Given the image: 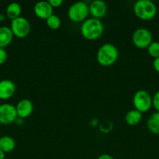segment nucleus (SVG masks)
I'll return each instance as SVG.
<instances>
[{
	"mask_svg": "<svg viewBox=\"0 0 159 159\" xmlns=\"http://www.w3.org/2000/svg\"><path fill=\"white\" fill-rule=\"evenodd\" d=\"M16 147V141L12 137L2 136L0 138V149L6 153L14 150Z\"/></svg>",
	"mask_w": 159,
	"mask_h": 159,
	"instance_id": "16",
	"label": "nucleus"
},
{
	"mask_svg": "<svg viewBox=\"0 0 159 159\" xmlns=\"http://www.w3.org/2000/svg\"><path fill=\"white\" fill-rule=\"evenodd\" d=\"M17 116L19 117L24 119L31 116L34 110V105L30 99H23L18 102L16 106Z\"/></svg>",
	"mask_w": 159,
	"mask_h": 159,
	"instance_id": "11",
	"label": "nucleus"
},
{
	"mask_svg": "<svg viewBox=\"0 0 159 159\" xmlns=\"http://www.w3.org/2000/svg\"><path fill=\"white\" fill-rule=\"evenodd\" d=\"M67 15L69 19L74 23L84 22L89 15V6L85 2H76L70 6Z\"/></svg>",
	"mask_w": 159,
	"mask_h": 159,
	"instance_id": "4",
	"label": "nucleus"
},
{
	"mask_svg": "<svg viewBox=\"0 0 159 159\" xmlns=\"http://www.w3.org/2000/svg\"><path fill=\"white\" fill-rule=\"evenodd\" d=\"M16 92V85L9 79L0 81V99H6L12 97Z\"/></svg>",
	"mask_w": 159,
	"mask_h": 159,
	"instance_id": "12",
	"label": "nucleus"
},
{
	"mask_svg": "<svg viewBox=\"0 0 159 159\" xmlns=\"http://www.w3.org/2000/svg\"><path fill=\"white\" fill-rule=\"evenodd\" d=\"M21 11V6L17 2L9 3L8 5L7 8H6V14H7V16L12 20L17 18V17L20 16Z\"/></svg>",
	"mask_w": 159,
	"mask_h": 159,
	"instance_id": "17",
	"label": "nucleus"
},
{
	"mask_svg": "<svg viewBox=\"0 0 159 159\" xmlns=\"http://www.w3.org/2000/svg\"><path fill=\"white\" fill-rule=\"evenodd\" d=\"M10 29L14 36L18 38H24L31 32V23L25 17L19 16L11 21Z\"/></svg>",
	"mask_w": 159,
	"mask_h": 159,
	"instance_id": "7",
	"label": "nucleus"
},
{
	"mask_svg": "<svg viewBox=\"0 0 159 159\" xmlns=\"http://www.w3.org/2000/svg\"><path fill=\"white\" fill-rule=\"evenodd\" d=\"M34 12L38 18L46 20L53 14V8L48 1H41L34 5Z\"/></svg>",
	"mask_w": 159,
	"mask_h": 159,
	"instance_id": "10",
	"label": "nucleus"
},
{
	"mask_svg": "<svg viewBox=\"0 0 159 159\" xmlns=\"http://www.w3.org/2000/svg\"><path fill=\"white\" fill-rule=\"evenodd\" d=\"M132 40L134 46L137 48L140 49L147 48L153 42L152 34L151 31L146 28H138L132 33Z\"/></svg>",
	"mask_w": 159,
	"mask_h": 159,
	"instance_id": "6",
	"label": "nucleus"
},
{
	"mask_svg": "<svg viewBox=\"0 0 159 159\" xmlns=\"http://www.w3.org/2000/svg\"><path fill=\"white\" fill-rule=\"evenodd\" d=\"M107 10V5L102 0H94L89 5V14L93 18L100 20L106 15Z\"/></svg>",
	"mask_w": 159,
	"mask_h": 159,
	"instance_id": "9",
	"label": "nucleus"
},
{
	"mask_svg": "<svg viewBox=\"0 0 159 159\" xmlns=\"http://www.w3.org/2000/svg\"><path fill=\"white\" fill-rule=\"evenodd\" d=\"M134 14L142 20H151L157 14V7L151 0H138L134 3Z\"/></svg>",
	"mask_w": 159,
	"mask_h": 159,
	"instance_id": "3",
	"label": "nucleus"
},
{
	"mask_svg": "<svg viewBox=\"0 0 159 159\" xmlns=\"http://www.w3.org/2000/svg\"><path fill=\"white\" fill-rule=\"evenodd\" d=\"M147 128L151 133L159 134V112L152 113L147 122Z\"/></svg>",
	"mask_w": 159,
	"mask_h": 159,
	"instance_id": "15",
	"label": "nucleus"
},
{
	"mask_svg": "<svg viewBox=\"0 0 159 159\" xmlns=\"http://www.w3.org/2000/svg\"><path fill=\"white\" fill-rule=\"evenodd\" d=\"M147 52L154 59L159 57V42L153 41L147 48Z\"/></svg>",
	"mask_w": 159,
	"mask_h": 159,
	"instance_id": "19",
	"label": "nucleus"
},
{
	"mask_svg": "<svg viewBox=\"0 0 159 159\" xmlns=\"http://www.w3.org/2000/svg\"><path fill=\"white\" fill-rule=\"evenodd\" d=\"M98 159H115L112 155H108V154H102L98 157Z\"/></svg>",
	"mask_w": 159,
	"mask_h": 159,
	"instance_id": "24",
	"label": "nucleus"
},
{
	"mask_svg": "<svg viewBox=\"0 0 159 159\" xmlns=\"http://www.w3.org/2000/svg\"><path fill=\"white\" fill-rule=\"evenodd\" d=\"M13 36L10 28L8 26H0V48H4L10 44Z\"/></svg>",
	"mask_w": 159,
	"mask_h": 159,
	"instance_id": "13",
	"label": "nucleus"
},
{
	"mask_svg": "<svg viewBox=\"0 0 159 159\" xmlns=\"http://www.w3.org/2000/svg\"><path fill=\"white\" fill-rule=\"evenodd\" d=\"M142 113L137 110H131L126 114L125 120L129 126H136L141 121Z\"/></svg>",
	"mask_w": 159,
	"mask_h": 159,
	"instance_id": "14",
	"label": "nucleus"
},
{
	"mask_svg": "<svg viewBox=\"0 0 159 159\" xmlns=\"http://www.w3.org/2000/svg\"><path fill=\"white\" fill-rule=\"evenodd\" d=\"M47 26L51 30H57L61 26V20L57 15L52 14L46 20Z\"/></svg>",
	"mask_w": 159,
	"mask_h": 159,
	"instance_id": "18",
	"label": "nucleus"
},
{
	"mask_svg": "<svg viewBox=\"0 0 159 159\" xmlns=\"http://www.w3.org/2000/svg\"><path fill=\"white\" fill-rule=\"evenodd\" d=\"M6 158V155H5V152L3 151H2L0 149V159H5Z\"/></svg>",
	"mask_w": 159,
	"mask_h": 159,
	"instance_id": "25",
	"label": "nucleus"
},
{
	"mask_svg": "<svg viewBox=\"0 0 159 159\" xmlns=\"http://www.w3.org/2000/svg\"><path fill=\"white\" fill-rule=\"evenodd\" d=\"M152 106L157 112H159V90L154 93L152 97Z\"/></svg>",
	"mask_w": 159,
	"mask_h": 159,
	"instance_id": "20",
	"label": "nucleus"
},
{
	"mask_svg": "<svg viewBox=\"0 0 159 159\" xmlns=\"http://www.w3.org/2000/svg\"><path fill=\"white\" fill-rule=\"evenodd\" d=\"M153 67H154V69L157 72L159 73V57L154 59V61H153Z\"/></svg>",
	"mask_w": 159,
	"mask_h": 159,
	"instance_id": "23",
	"label": "nucleus"
},
{
	"mask_svg": "<svg viewBox=\"0 0 159 159\" xmlns=\"http://www.w3.org/2000/svg\"><path fill=\"white\" fill-rule=\"evenodd\" d=\"M48 2L51 5V7L54 9V8H58L60 6H62V4L63 3L62 0H48Z\"/></svg>",
	"mask_w": 159,
	"mask_h": 159,
	"instance_id": "22",
	"label": "nucleus"
},
{
	"mask_svg": "<svg viewBox=\"0 0 159 159\" xmlns=\"http://www.w3.org/2000/svg\"><path fill=\"white\" fill-rule=\"evenodd\" d=\"M80 32L83 37L87 40H97L104 32V25L100 20L91 17L83 22Z\"/></svg>",
	"mask_w": 159,
	"mask_h": 159,
	"instance_id": "1",
	"label": "nucleus"
},
{
	"mask_svg": "<svg viewBox=\"0 0 159 159\" xmlns=\"http://www.w3.org/2000/svg\"><path fill=\"white\" fill-rule=\"evenodd\" d=\"M132 104L135 110H138L141 113H145L152 107V97L146 90H138L134 93Z\"/></svg>",
	"mask_w": 159,
	"mask_h": 159,
	"instance_id": "5",
	"label": "nucleus"
},
{
	"mask_svg": "<svg viewBox=\"0 0 159 159\" xmlns=\"http://www.w3.org/2000/svg\"><path fill=\"white\" fill-rule=\"evenodd\" d=\"M17 113L16 106L10 103H3L0 105V124L8 125L17 120Z\"/></svg>",
	"mask_w": 159,
	"mask_h": 159,
	"instance_id": "8",
	"label": "nucleus"
},
{
	"mask_svg": "<svg viewBox=\"0 0 159 159\" xmlns=\"http://www.w3.org/2000/svg\"><path fill=\"white\" fill-rule=\"evenodd\" d=\"M7 59V52L4 48H0V65H2L6 61Z\"/></svg>",
	"mask_w": 159,
	"mask_h": 159,
	"instance_id": "21",
	"label": "nucleus"
},
{
	"mask_svg": "<svg viewBox=\"0 0 159 159\" xmlns=\"http://www.w3.org/2000/svg\"><path fill=\"white\" fill-rule=\"evenodd\" d=\"M96 57L98 64L102 66H111L118 60V50L112 43H104L98 49Z\"/></svg>",
	"mask_w": 159,
	"mask_h": 159,
	"instance_id": "2",
	"label": "nucleus"
}]
</instances>
